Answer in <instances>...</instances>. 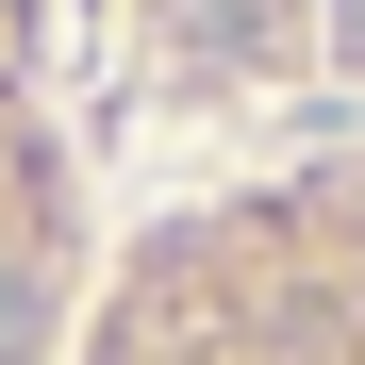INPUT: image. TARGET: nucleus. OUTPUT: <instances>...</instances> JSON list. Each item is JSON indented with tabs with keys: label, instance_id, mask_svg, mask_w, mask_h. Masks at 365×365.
I'll list each match as a JSON object with an SVG mask.
<instances>
[{
	"label": "nucleus",
	"instance_id": "nucleus-2",
	"mask_svg": "<svg viewBox=\"0 0 365 365\" xmlns=\"http://www.w3.org/2000/svg\"><path fill=\"white\" fill-rule=\"evenodd\" d=\"M166 67L182 83H332L365 100V0H166Z\"/></svg>",
	"mask_w": 365,
	"mask_h": 365
},
{
	"label": "nucleus",
	"instance_id": "nucleus-1",
	"mask_svg": "<svg viewBox=\"0 0 365 365\" xmlns=\"http://www.w3.org/2000/svg\"><path fill=\"white\" fill-rule=\"evenodd\" d=\"M100 365H365V133L182 216Z\"/></svg>",
	"mask_w": 365,
	"mask_h": 365
}]
</instances>
